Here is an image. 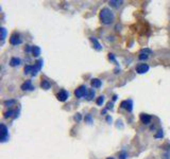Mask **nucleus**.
Masks as SVG:
<instances>
[{
	"label": "nucleus",
	"mask_w": 170,
	"mask_h": 159,
	"mask_svg": "<svg viewBox=\"0 0 170 159\" xmlns=\"http://www.w3.org/2000/svg\"><path fill=\"white\" fill-rule=\"evenodd\" d=\"M0 132H1V142H5L9 140V130L4 124L0 125Z\"/></svg>",
	"instance_id": "nucleus-2"
},
{
	"label": "nucleus",
	"mask_w": 170,
	"mask_h": 159,
	"mask_svg": "<svg viewBox=\"0 0 170 159\" xmlns=\"http://www.w3.org/2000/svg\"><path fill=\"white\" fill-rule=\"evenodd\" d=\"M151 119H152V118H151L150 115H147V114L141 115V121L144 124H149L151 122Z\"/></svg>",
	"instance_id": "nucleus-10"
},
{
	"label": "nucleus",
	"mask_w": 170,
	"mask_h": 159,
	"mask_svg": "<svg viewBox=\"0 0 170 159\" xmlns=\"http://www.w3.org/2000/svg\"><path fill=\"white\" fill-rule=\"evenodd\" d=\"M106 159H114L113 157H108V158H106Z\"/></svg>",
	"instance_id": "nucleus-33"
},
{
	"label": "nucleus",
	"mask_w": 170,
	"mask_h": 159,
	"mask_svg": "<svg viewBox=\"0 0 170 159\" xmlns=\"http://www.w3.org/2000/svg\"><path fill=\"white\" fill-rule=\"evenodd\" d=\"M108 59H110V61H113V62H116V59H115V56L114 54H108Z\"/></svg>",
	"instance_id": "nucleus-27"
},
{
	"label": "nucleus",
	"mask_w": 170,
	"mask_h": 159,
	"mask_svg": "<svg viewBox=\"0 0 170 159\" xmlns=\"http://www.w3.org/2000/svg\"><path fill=\"white\" fill-rule=\"evenodd\" d=\"M75 120L78 121V122H79V121H81V115H80V114L75 115Z\"/></svg>",
	"instance_id": "nucleus-28"
},
{
	"label": "nucleus",
	"mask_w": 170,
	"mask_h": 159,
	"mask_svg": "<svg viewBox=\"0 0 170 159\" xmlns=\"http://www.w3.org/2000/svg\"><path fill=\"white\" fill-rule=\"evenodd\" d=\"M96 103H97V105H99V106H102V104L104 103V97H103V96H100V97L97 99Z\"/></svg>",
	"instance_id": "nucleus-20"
},
{
	"label": "nucleus",
	"mask_w": 170,
	"mask_h": 159,
	"mask_svg": "<svg viewBox=\"0 0 170 159\" xmlns=\"http://www.w3.org/2000/svg\"><path fill=\"white\" fill-rule=\"evenodd\" d=\"M141 52H146V53H151V50L150 49H143V50H141Z\"/></svg>",
	"instance_id": "nucleus-29"
},
{
	"label": "nucleus",
	"mask_w": 170,
	"mask_h": 159,
	"mask_svg": "<svg viewBox=\"0 0 170 159\" xmlns=\"http://www.w3.org/2000/svg\"><path fill=\"white\" fill-rule=\"evenodd\" d=\"M148 57H149V54L146 53V52H141V54L138 56V59L141 61H146V59H148Z\"/></svg>",
	"instance_id": "nucleus-18"
},
{
	"label": "nucleus",
	"mask_w": 170,
	"mask_h": 159,
	"mask_svg": "<svg viewBox=\"0 0 170 159\" xmlns=\"http://www.w3.org/2000/svg\"><path fill=\"white\" fill-rule=\"evenodd\" d=\"M4 106H11L12 104H15V100H10V101H4Z\"/></svg>",
	"instance_id": "nucleus-23"
},
{
	"label": "nucleus",
	"mask_w": 170,
	"mask_h": 159,
	"mask_svg": "<svg viewBox=\"0 0 170 159\" xmlns=\"http://www.w3.org/2000/svg\"><path fill=\"white\" fill-rule=\"evenodd\" d=\"M68 96H69V93L66 90H61L59 93L56 94V98H58V100L61 101V102H65V101L68 99Z\"/></svg>",
	"instance_id": "nucleus-6"
},
{
	"label": "nucleus",
	"mask_w": 170,
	"mask_h": 159,
	"mask_svg": "<svg viewBox=\"0 0 170 159\" xmlns=\"http://www.w3.org/2000/svg\"><path fill=\"white\" fill-rule=\"evenodd\" d=\"M128 157V154L127 152H124V151H122V152L119 154V159H125Z\"/></svg>",
	"instance_id": "nucleus-24"
},
{
	"label": "nucleus",
	"mask_w": 170,
	"mask_h": 159,
	"mask_svg": "<svg viewBox=\"0 0 170 159\" xmlns=\"http://www.w3.org/2000/svg\"><path fill=\"white\" fill-rule=\"evenodd\" d=\"M92 86L94 88H100L101 87V85H102V82L99 80V78H93L92 80Z\"/></svg>",
	"instance_id": "nucleus-12"
},
{
	"label": "nucleus",
	"mask_w": 170,
	"mask_h": 159,
	"mask_svg": "<svg viewBox=\"0 0 170 159\" xmlns=\"http://www.w3.org/2000/svg\"><path fill=\"white\" fill-rule=\"evenodd\" d=\"M21 89L25 91H31V90H34V87H33L32 85V82L31 81H26L21 85Z\"/></svg>",
	"instance_id": "nucleus-7"
},
{
	"label": "nucleus",
	"mask_w": 170,
	"mask_h": 159,
	"mask_svg": "<svg viewBox=\"0 0 170 159\" xmlns=\"http://www.w3.org/2000/svg\"><path fill=\"white\" fill-rule=\"evenodd\" d=\"M23 71H25V74H29V73H32L33 71V66L31 65H27L23 69Z\"/></svg>",
	"instance_id": "nucleus-17"
},
{
	"label": "nucleus",
	"mask_w": 170,
	"mask_h": 159,
	"mask_svg": "<svg viewBox=\"0 0 170 159\" xmlns=\"http://www.w3.org/2000/svg\"><path fill=\"white\" fill-rule=\"evenodd\" d=\"M106 120H108V122H111V121H112V118L111 117H108V118H106Z\"/></svg>",
	"instance_id": "nucleus-31"
},
{
	"label": "nucleus",
	"mask_w": 170,
	"mask_h": 159,
	"mask_svg": "<svg viewBox=\"0 0 170 159\" xmlns=\"http://www.w3.org/2000/svg\"><path fill=\"white\" fill-rule=\"evenodd\" d=\"M121 108H124V109H128L129 111H132V101H122L120 104Z\"/></svg>",
	"instance_id": "nucleus-9"
},
{
	"label": "nucleus",
	"mask_w": 170,
	"mask_h": 159,
	"mask_svg": "<svg viewBox=\"0 0 170 159\" xmlns=\"http://www.w3.org/2000/svg\"><path fill=\"white\" fill-rule=\"evenodd\" d=\"M149 68L150 67L147 64H138L136 66V72H137L138 74H144V73L149 71Z\"/></svg>",
	"instance_id": "nucleus-4"
},
{
	"label": "nucleus",
	"mask_w": 170,
	"mask_h": 159,
	"mask_svg": "<svg viewBox=\"0 0 170 159\" xmlns=\"http://www.w3.org/2000/svg\"><path fill=\"white\" fill-rule=\"evenodd\" d=\"M32 54L34 56H39V54H40V48H39L38 46H33L32 47Z\"/></svg>",
	"instance_id": "nucleus-13"
},
{
	"label": "nucleus",
	"mask_w": 170,
	"mask_h": 159,
	"mask_svg": "<svg viewBox=\"0 0 170 159\" xmlns=\"http://www.w3.org/2000/svg\"><path fill=\"white\" fill-rule=\"evenodd\" d=\"M16 114V111H13V109H10V111H8L4 113V118H11L13 117V115Z\"/></svg>",
	"instance_id": "nucleus-16"
},
{
	"label": "nucleus",
	"mask_w": 170,
	"mask_h": 159,
	"mask_svg": "<svg viewBox=\"0 0 170 159\" xmlns=\"http://www.w3.org/2000/svg\"><path fill=\"white\" fill-rule=\"evenodd\" d=\"M94 97H95V90H94V89H90V90L88 91V94L86 96V98H87V100L88 101H90Z\"/></svg>",
	"instance_id": "nucleus-19"
},
{
	"label": "nucleus",
	"mask_w": 170,
	"mask_h": 159,
	"mask_svg": "<svg viewBox=\"0 0 170 159\" xmlns=\"http://www.w3.org/2000/svg\"><path fill=\"white\" fill-rule=\"evenodd\" d=\"M85 121H87L88 123H93V119H92V116L90 115H87L86 117H85Z\"/></svg>",
	"instance_id": "nucleus-26"
},
{
	"label": "nucleus",
	"mask_w": 170,
	"mask_h": 159,
	"mask_svg": "<svg viewBox=\"0 0 170 159\" xmlns=\"http://www.w3.org/2000/svg\"><path fill=\"white\" fill-rule=\"evenodd\" d=\"M50 86H51V84H50L49 82L46 81V80H42V83H40V87L42 88V89H45V90H47V89H49Z\"/></svg>",
	"instance_id": "nucleus-14"
},
{
	"label": "nucleus",
	"mask_w": 170,
	"mask_h": 159,
	"mask_svg": "<svg viewBox=\"0 0 170 159\" xmlns=\"http://www.w3.org/2000/svg\"><path fill=\"white\" fill-rule=\"evenodd\" d=\"M122 2H123V1H121V0L120 1H118V0H111V1H110V4L114 8H119L121 4H122Z\"/></svg>",
	"instance_id": "nucleus-15"
},
{
	"label": "nucleus",
	"mask_w": 170,
	"mask_h": 159,
	"mask_svg": "<svg viewBox=\"0 0 170 159\" xmlns=\"http://www.w3.org/2000/svg\"><path fill=\"white\" fill-rule=\"evenodd\" d=\"M20 63H21L20 59H18V57H12L10 61V66H12V67H16V66L20 65Z\"/></svg>",
	"instance_id": "nucleus-11"
},
{
	"label": "nucleus",
	"mask_w": 170,
	"mask_h": 159,
	"mask_svg": "<svg viewBox=\"0 0 170 159\" xmlns=\"http://www.w3.org/2000/svg\"><path fill=\"white\" fill-rule=\"evenodd\" d=\"M117 100V96H114V97H113V101H116Z\"/></svg>",
	"instance_id": "nucleus-32"
},
{
	"label": "nucleus",
	"mask_w": 170,
	"mask_h": 159,
	"mask_svg": "<svg viewBox=\"0 0 170 159\" xmlns=\"http://www.w3.org/2000/svg\"><path fill=\"white\" fill-rule=\"evenodd\" d=\"M110 108H113V103H111V102H110V103L108 104V109H110Z\"/></svg>",
	"instance_id": "nucleus-30"
},
{
	"label": "nucleus",
	"mask_w": 170,
	"mask_h": 159,
	"mask_svg": "<svg viewBox=\"0 0 170 159\" xmlns=\"http://www.w3.org/2000/svg\"><path fill=\"white\" fill-rule=\"evenodd\" d=\"M35 66L38 68V70H40L42 69V59H38L37 62L35 63Z\"/></svg>",
	"instance_id": "nucleus-22"
},
{
	"label": "nucleus",
	"mask_w": 170,
	"mask_h": 159,
	"mask_svg": "<svg viewBox=\"0 0 170 159\" xmlns=\"http://www.w3.org/2000/svg\"><path fill=\"white\" fill-rule=\"evenodd\" d=\"M87 94V88L85 87L84 85H82L80 87H78L75 90V96L77 98H83L84 96Z\"/></svg>",
	"instance_id": "nucleus-3"
},
{
	"label": "nucleus",
	"mask_w": 170,
	"mask_h": 159,
	"mask_svg": "<svg viewBox=\"0 0 170 159\" xmlns=\"http://www.w3.org/2000/svg\"><path fill=\"white\" fill-rule=\"evenodd\" d=\"M0 31H1V40L3 42L4 39H5V35H7V30H5V28L2 27V28L0 29Z\"/></svg>",
	"instance_id": "nucleus-21"
},
{
	"label": "nucleus",
	"mask_w": 170,
	"mask_h": 159,
	"mask_svg": "<svg viewBox=\"0 0 170 159\" xmlns=\"http://www.w3.org/2000/svg\"><path fill=\"white\" fill-rule=\"evenodd\" d=\"M89 40L93 42V45H94V48H95L97 51H101V50H102V47H101V45H100V42L97 40V38H96V37H94V36H90V37H89Z\"/></svg>",
	"instance_id": "nucleus-8"
},
{
	"label": "nucleus",
	"mask_w": 170,
	"mask_h": 159,
	"mask_svg": "<svg viewBox=\"0 0 170 159\" xmlns=\"http://www.w3.org/2000/svg\"><path fill=\"white\" fill-rule=\"evenodd\" d=\"M23 42V40H21V38H20V36L18 35V34H13V35L11 36V38H10V44L11 45H20Z\"/></svg>",
	"instance_id": "nucleus-5"
},
{
	"label": "nucleus",
	"mask_w": 170,
	"mask_h": 159,
	"mask_svg": "<svg viewBox=\"0 0 170 159\" xmlns=\"http://www.w3.org/2000/svg\"><path fill=\"white\" fill-rule=\"evenodd\" d=\"M164 136V133H163V130H158V133L155 134V138H162V137Z\"/></svg>",
	"instance_id": "nucleus-25"
},
{
	"label": "nucleus",
	"mask_w": 170,
	"mask_h": 159,
	"mask_svg": "<svg viewBox=\"0 0 170 159\" xmlns=\"http://www.w3.org/2000/svg\"><path fill=\"white\" fill-rule=\"evenodd\" d=\"M99 17H100V20H101V23H103V25H111L115 19L114 13H113L108 8H103V9L100 11Z\"/></svg>",
	"instance_id": "nucleus-1"
}]
</instances>
